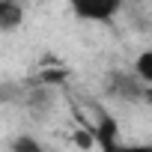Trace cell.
<instances>
[{
  "instance_id": "7",
  "label": "cell",
  "mask_w": 152,
  "mask_h": 152,
  "mask_svg": "<svg viewBox=\"0 0 152 152\" xmlns=\"http://www.w3.org/2000/svg\"><path fill=\"white\" fill-rule=\"evenodd\" d=\"M12 149H15V152H39L42 143H39L36 137H18V140H12Z\"/></svg>"
},
{
  "instance_id": "1",
  "label": "cell",
  "mask_w": 152,
  "mask_h": 152,
  "mask_svg": "<svg viewBox=\"0 0 152 152\" xmlns=\"http://www.w3.org/2000/svg\"><path fill=\"white\" fill-rule=\"evenodd\" d=\"M69 6L84 21H110L122 9V0H69Z\"/></svg>"
},
{
  "instance_id": "5",
  "label": "cell",
  "mask_w": 152,
  "mask_h": 152,
  "mask_svg": "<svg viewBox=\"0 0 152 152\" xmlns=\"http://www.w3.org/2000/svg\"><path fill=\"white\" fill-rule=\"evenodd\" d=\"M134 75H137L143 84H152V51H140V54H137Z\"/></svg>"
},
{
  "instance_id": "6",
  "label": "cell",
  "mask_w": 152,
  "mask_h": 152,
  "mask_svg": "<svg viewBox=\"0 0 152 152\" xmlns=\"http://www.w3.org/2000/svg\"><path fill=\"white\" fill-rule=\"evenodd\" d=\"M66 78H69V69H48V72L39 75V84L42 87H54V84H63Z\"/></svg>"
},
{
  "instance_id": "3",
  "label": "cell",
  "mask_w": 152,
  "mask_h": 152,
  "mask_svg": "<svg viewBox=\"0 0 152 152\" xmlns=\"http://www.w3.org/2000/svg\"><path fill=\"white\" fill-rule=\"evenodd\" d=\"M93 137H96L99 146L116 149V146H119V125H116V119H113L110 113H99V125L93 128Z\"/></svg>"
},
{
  "instance_id": "2",
  "label": "cell",
  "mask_w": 152,
  "mask_h": 152,
  "mask_svg": "<svg viewBox=\"0 0 152 152\" xmlns=\"http://www.w3.org/2000/svg\"><path fill=\"white\" fill-rule=\"evenodd\" d=\"M107 93L113 99H122V102H137L149 93V84H143L137 75H128V72H113L110 81H107Z\"/></svg>"
},
{
  "instance_id": "8",
  "label": "cell",
  "mask_w": 152,
  "mask_h": 152,
  "mask_svg": "<svg viewBox=\"0 0 152 152\" xmlns=\"http://www.w3.org/2000/svg\"><path fill=\"white\" fill-rule=\"evenodd\" d=\"M72 143H75V146H81V149H93V146H96V137H93V131L81 128V131H75V134H72Z\"/></svg>"
},
{
  "instance_id": "4",
  "label": "cell",
  "mask_w": 152,
  "mask_h": 152,
  "mask_svg": "<svg viewBox=\"0 0 152 152\" xmlns=\"http://www.w3.org/2000/svg\"><path fill=\"white\" fill-rule=\"evenodd\" d=\"M24 24V6L18 0H0V30L12 33Z\"/></svg>"
}]
</instances>
